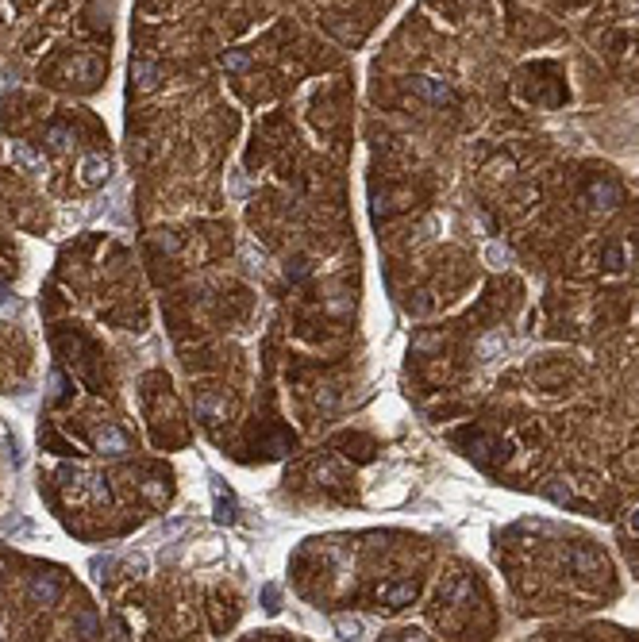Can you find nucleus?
<instances>
[{
    "label": "nucleus",
    "instance_id": "obj_1",
    "mask_svg": "<svg viewBox=\"0 0 639 642\" xmlns=\"http://www.w3.org/2000/svg\"><path fill=\"white\" fill-rule=\"evenodd\" d=\"M374 596H378V604H385L389 612H401L416 600V581H385V585L374 588Z\"/></svg>",
    "mask_w": 639,
    "mask_h": 642
},
{
    "label": "nucleus",
    "instance_id": "obj_2",
    "mask_svg": "<svg viewBox=\"0 0 639 642\" xmlns=\"http://www.w3.org/2000/svg\"><path fill=\"white\" fill-rule=\"evenodd\" d=\"M563 561L574 569V573H582V577H593V573H601V569H605L601 554H593V550H585V547H570V550L563 554Z\"/></svg>",
    "mask_w": 639,
    "mask_h": 642
},
{
    "label": "nucleus",
    "instance_id": "obj_3",
    "mask_svg": "<svg viewBox=\"0 0 639 642\" xmlns=\"http://www.w3.org/2000/svg\"><path fill=\"white\" fill-rule=\"evenodd\" d=\"M585 197H589V204H593V208H601V212H612V208L620 204V185H616V181L597 177V181L589 185V192H585Z\"/></svg>",
    "mask_w": 639,
    "mask_h": 642
},
{
    "label": "nucleus",
    "instance_id": "obj_4",
    "mask_svg": "<svg viewBox=\"0 0 639 642\" xmlns=\"http://www.w3.org/2000/svg\"><path fill=\"white\" fill-rule=\"evenodd\" d=\"M8 158H12V162L20 165L23 173H31V177H39V173L47 170V162H42V154L35 151V146H28V143H12V146H8Z\"/></svg>",
    "mask_w": 639,
    "mask_h": 642
},
{
    "label": "nucleus",
    "instance_id": "obj_5",
    "mask_svg": "<svg viewBox=\"0 0 639 642\" xmlns=\"http://www.w3.org/2000/svg\"><path fill=\"white\" fill-rule=\"evenodd\" d=\"M77 177H81V185H89V189L108 181V162H104V154H85L81 165H77Z\"/></svg>",
    "mask_w": 639,
    "mask_h": 642
},
{
    "label": "nucleus",
    "instance_id": "obj_6",
    "mask_svg": "<svg viewBox=\"0 0 639 642\" xmlns=\"http://www.w3.org/2000/svg\"><path fill=\"white\" fill-rule=\"evenodd\" d=\"M93 446H96L100 454H108V458H120V454H127V438L120 435L116 427H96Z\"/></svg>",
    "mask_w": 639,
    "mask_h": 642
},
{
    "label": "nucleus",
    "instance_id": "obj_7",
    "mask_svg": "<svg viewBox=\"0 0 639 642\" xmlns=\"http://www.w3.org/2000/svg\"><path fill=\"white\" fill-rule=\"evenodd\" d=\"M470 458H478V462H501L505 458V446L497 443V438H485V435H470Z\"/></svg>",
    "mask_w": 639,
    "mask_h": 642
},
{
    "label": "nucleus",
    "instance_id": "obj_8",
    "mask_svg": "<svg viewBox=\"0 0 639 642\" xmlns=\"http://www.w3.org/2000/svg\"><path fill=\"white\" fill-rule=\"evenodd\" d=\"M413 89L424 96L427 104H447L451 100V89L439 81V77H427V74L424 77H413Z\"/></svg>",
    "mask_w": 639,
    "mask_h": 642
},
{
    "label": "nucleus",
    "instance_id": "obj_9",
    "mask_svg": "<svg viewBox=\"0 0 639 642\" xmlns=\"http://www.w3.org/2000/svg\"><path fill=\"white\" fill-rule=\"evenodd\" d=\"M212 500H216V520L231 523L235 520V496H231V489H227L220 477H212Z\"/></svg>",
    "mask_w": 639,
    "mask_h": 642
},
{
    "label": "nucleus",
    "instance_id": "obj_10",
    "mask_svg": "<svg viewBox=\"0 0 639 642\" xmlns=\"http://www.w3.org/2000/svg\"><path fill=\"white\" fill-rule=\"evenodd\" d=\"M31 596H35L39 604H58V596H62V585H58L50 573H35V577H31Z\"/></svg>",
    "mask_w": 639,
    "mask_h": 642
},
{
    "label": "nucleus",
    "instance_id": "obj_11",
    "mask_svg": "<svg viewBox=\"0 0 639 642\" xmlns=\"http://www.w3.org/2000/svg\"><path fill=\"white\" fill-rule=\"evenodd\" d=\"M335 631L343 638H366L370 635V623H366L362 615H335Z\"/></svg>",
    "mask_w": 639,
    "mask_h": 642
},
{
    "label": "nucleus",
    "instance_id": "obj_12",
    "mask_svg": "<svg viewBox=\"0 0 639 642\" xmlns=\"http://www.w3.org/2000/svg\"><path fill=\"white\" fill-rule=\"evenodd\" d=\"M481 258H485V266H493V269H505V266H512V250L505 243H485V250H481Z\"/></svg>",
    "mask_w": 639,
    "mask_h": 642
},
{
    "label": "nucleus",
    "instance_id": "obj_13",
    "mask_svg": "<svg viewBox=\"0 0 639 642\" xmlns=\"http://www.w3.org/2000/svg\"><path fill=\"white\" fill-rule=\"evenodd\" d=\"M58 481H62V489H66V492H77V489H85L89 473H85L81 465H62V469H58Z\"/></svg>",
    "mask_w": 639,
    "mask_h": 642
},
{
    "label": "nucleus",
    "instance_id": "obj_14",
    "mask_svg": "<svg viewBox=\"0 0 639 642\" xmlns=\"http://www.w3.org/2000/svg\"><path fill=\"white\" fill-rule=\"evenodd\" d=\"M131 77L139 81V89H154V85H159V66H151V62H135V66H131Z\"/></svg>",
    "mask_w": 639,
    "mask_h": 642
},
{
    "label": "nucleus",
    "instance_id": "obj_15",
    "mask_svg": "<svg viewBox=\"0 0 639 642\" xmlns=\"http://www.w3.org/2000/svg\"><path fill=\"white\" fill-rule=\"evenodd\" d=\"M509 346V342H505V335L501 331H497V335H489V339H481V346H478V354L485 358V362H493L497 354H501V350Z\"/></svg>",
    "mask_w": 639,
    "mask_h": 642
},
{
    "label": "nucleus",
    "instance_id": "obj_16",
    "mask_svg": "<svg viewBox=\"0 0 639 642\" xmlns=\"http://www.w3.org/2000/svg\"><path fill=\"white\" fill-rule=\"evenodd\" d=\"M197 412H200V416H208V424H220L224 404L216 400V397H200V400H197Z\"/></svg>",
    "mask_w": 639,
    "mask_h": 642
},
{
    "label": "nucleus",
    "instance_id": "obj_17",
    "mask_svg": "<svg viewBox=\"0 0 639 642\" xmlns=\"http://www.w3.org/2000/svg\"><path fill=\"white\" fill-rule=\"evenodd\" d=\"M85 489H89V496L96 500V504H108V500H112V492H108V485H104V477H96V473H89Z\"/></svg>",
    "mask_w": 639,
    "mask_h": 642
},
{
    "label": "nucleus",
    "instance_id": "obj_18",
    "mask_svg": "<svg viewBox=\"0 0 639 642\" xmlns=\"http://www.w3.org/2000/svg\"><path fill=\"white\" fill-rule=\"evenodd\" d=\"M220 62H224V69H235V74H239V69L251 66V54H243V50H227Z\"/></svg>",
    "mask_w": 639,
    "mask_h": 642
},
{
    "label": "nucleus",
    "instance_id": "obj_19",
    "mask_svg": "<svg viewBox=\"0 0 639 642\" xmlns=\"http://www.w3.org/2000/svg\"><path fill=\"white\" fill-rule=\"evenodd\" d=\"M124 569H127L131 577H143V573H146V554H127V558H124Z\"/></svg>",
    "mask_w": 639,
    "mask_h": 642
},
{
    "label": "nucleus",
    "instance_id": "obj_20",
    "mask_svg": "<svg viewBox=\"0 0 639 642\" xmlns=\"http://www.w3.org/2000/svg\"><path fill=\"white\" fill-rule=\"evenodd\" d=\"M547 496H551V500H558V504H574V492H570V489H563L558 481H551V485H547Z\"/></svg>",
    "mask_w": 639,
    "mask_h": 642
},
{
    "label": "nucleus",
    "instance_id": "obj_21",
    "mask_svg": "<svg viewBox=\"0 0 639 642\" xmlns=\"http://www.w3.org/2000/svg\"><path fill=\"white\" fill-rule=\"evenodd\" d=\"M185 531H189V523H185V520H170V523L162 527L166 542H170V539H181V535H185Z\"/></svg>",
    "mask_w": 639,
    "mask_h": 642
},
{
    "label": "nucleus",
    "instance_id": "obj_22",
    "mask_svg": "<svg viewBox=\"0 0 639 642\" xmlns=\"http://www.w3.org/2000/svg\"><path fill=\"white\" fill-rule=\"evenodd\" d=\"M50 143H54L58 151H69V143H74V135H69L66 127H54V131H50Z\"/></svg>",
    "mask_w": 639,
    "mask_h": 642
},
{
    "label": "nucleus",
    "instance_id": "obj_23",
    "mask_svg": "<svg viewBox=\"0 0 639 642\" xmlns=\"http://www.w3.org/2000/svg\"><path fill=\"white\" fill-rule=\"evenodd\" d=\"M605 266H609V269H620V266H624V250H620V246H609V250H605Z\"/></svg>",
    "mask_w": 639,
    "mask_h": 642
},
{
    "label": "nucleus",
    "instance_id": "obj_24",
    "mask_svg": "<svg viewBox=\"0 0 639 642\" xmlns=\"http://www.w3.org/2000/svg\"><path fill=\"white\" fill-rule=\"evenodd\" d=\"M405 496V489H389V492H374V504H397Z\"/></svg>",
    "mask_w": 639,
    "mask_h": 642
},
{
    "label": "nucleus",
    "instance_id": "obj_25",
    "mask_svg": "<svg viewBox=\"0 0 639 642\" xmlns=\"http://www.w3.org/2000/svg\"><path fill=\"white\" fill-rule=\"evenodd\" d=\"M389 638H401V642H408V638H427V635H424L420 627H401V631H393Z\"/></svg>",
    "mask_w": 639,
    "mask_h": 642
},
{
    "label": "nucleus",
    "instance_id": "obj_26",
    "mask_svg": "<svg viewBox=\"0 0 639 642\" xmlns=\"http://www.w3.org/2000/svg\"><path fill=\"white\" fill-rule=\"evenodd\" d=\"M266 612H277V593L274 588H266Z\"/></svg>",
    "mask_w": 639,
    "mask_h": 642
},
{
    "label": "nucleus",
    "instance_id": "obj_27",
    "mask_svg": "<svg viewBox=\"0 0 639 642\" xmlns=\"http://www.w3.org/2000/svg\"><path fill=\"white\" fill-rule=\"evenodd\" d=\"M304 274H309V266H304V262L297 258V262H293V277H304Z\"/></svg>",
    "mask_w": 639,
    "mask_h": 642
},
{
    "label": "nucleus",
    "instance_id": "obj_28",
    "mask_svg": "<svg viewBox=\"0 0 639 642\" xmlns=\"http://www.w3.org/2000/svg\"><path fill=\"white\" fill-rule=\"evenodd\" d=\"M628 527H632V531H639V508L632 512V520H628Z\"/></svg>",
    "mask_w": 639,
    "mask_h": 642
},
{
    "label": "nucleus",
    "instance_id": "obj_29",
    "mask_svg": "<svg viewBox=\"0 0 639 642\" xmlns=\"http://www.w3.org/2000/svg\"><path fill=\"white\" fill-rule=\"evenodd\" d=\"M0 638H4V627H0Z\"/></svg>",
    "mask_w": 639,
    "mask_h": 642
}]
</instances>
